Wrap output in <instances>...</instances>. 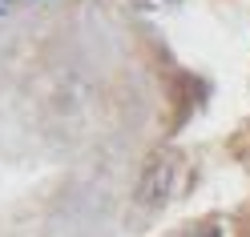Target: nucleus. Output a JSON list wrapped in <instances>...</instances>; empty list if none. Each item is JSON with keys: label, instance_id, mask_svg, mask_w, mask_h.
<instances>
[{"label": "nucleus", "instance_id": "f257e3e1", "mask_svg": "<svg viewBox=\"0 0 250 237\" xmlns=\"http://www.w3.org/2000/svg\"><path fill=\"white\" fill-rule=\"evenodd\" d=\"M178 169H182V161L178 157H153L149 161V169H146V177H142V197L149 201L153 197V205H162L166 197H169V189H174V181H178Z\"/></svg>", "mask_w": 250, "mask_h": 237}, {"label": "nucleus", "instance_id": "f03ea898", "mask_svg": "<svg viewBox=\"0 0 250 237\" xmlns=\"http://www.w3.org/2000/svg\"><path fill=\"white\" fill-rule=\"evenodd\" d=\"M174 237H222V225H218V221H194V225L178 229Z\"/></svg>", "mask_w": 250, "mask_h": 237}, {"label": "nucleus", "instance_id": "7ed1b4c3", "mask_svg": "<svg viewBox=\"0 0 250 237\" xmlns=\"http://www.w3.org/2000/svg\"><path fill=\"white\" fill-rule=\"evenodd\" d=\"M12 8V0H0V12H8Z\"/></svg>", "mask_w": 250, "mask_h": 237}]
</instances>
